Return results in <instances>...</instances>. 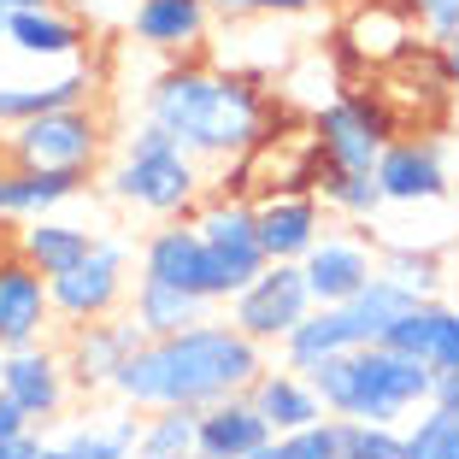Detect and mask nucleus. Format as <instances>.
I'll return each mask as SVG.
<instances>
[{
    "instance_id": "1",
    "label": "nucleus",
    "mask_w": 459,
    "mask_h": 459,
    "mask_svg": "<svg viewBox=\"0 0 459 459\" xmlns=\"http://www.w3.org/2000/svg\"><path fill=\"white\" fill-rule=\"evenodd\" d=\"M259 371H265V348L247 342L230 318H206L183 336H148L118 365L107 394L130 412H160V406L201 412L224 394H247Z\"/></svg>"
},
{
    "instance_id": "2",
    "label": "nucleus",
    "mask_w": 459,
    "mask_h": 459,
    "mask_svg": "<svg viewBox=\"0 0 459 459\" xmlns=\"http://www.w3.org/2000/svg\"><path fill=\"white\" fill-rule=\"evenodd\" d=\"M148 118L183 142L201 165L247 160L265 135V89L242 71L218 65H165L148 89Z\"/></svg>"
},
{
    "instance_id": "3",
    "label": "nucleus",
    "mask_w": 459,
    "mask_h": 459,
    "mask_svg": "<svg viewBox=\"0 0 459 459\" xmlns=\"http://www.w3.org/2000/svg\"><path fill=\"white\" fill-rule=\"evenodd\" d=\"M330 419L342 424H406L419 406H430L436 371L424 359H406L394 348H348L307 371Z\"/></svg>"
},
{
    "instance_id": "4",
    "label": "nucleus",
    "mask_w": 459,
    "mask_h": 459,
    "mask_svg": "<svg viewBox=\"0 0 459 459\" xmlns=\"http://www.w3.org/2000/svg\"><path fill=\"white\" fill-rule=\"evenodd\" d=\"M206 177L201 160L183 153L177 135H165L153 118H142L130 135L118 142V160L107 171V195L124 206V212H142V218H160V224H177L189 218L195 206L206 201Z\"/></svg>"
},
{
    "instance_id": "5",
    "label": "nucleus",
    "mask_w": 459,
    "mask_h": 459,
    "mask_svg": "<svg viewBox=\"0 0 459 459\" xmlns=\"http://www.w3.org/2000/svg\"><path fill=\"white\" fill-rule=\"evenodd\" d=\"M189 224L206 247V300L230 307L271 265L265 247H259V230H254V201L247 195H206L189 212Z\"/></svg>"
},
{
    "instance_id": "6",
    "label": "nucleus",
    "mask_w": 459,
    "mask_h": 459,
    "mask_svg": "<svg viewBox=\"0 0 459 459\" xmlns=\"http://www.w3.org/2000/svg\"><path fill=\"white\" fill-rule=\"evenodd\" d=\"M394 135H401V124L383 95H336L312 118V148H318V165H330V171H377Z\"/></svg>"
},
{
    "instance_id": "7",
    "label": "nucleus",
    "mask_w": 459,
    "mask_h": 459,
    "mask_svg": "<svg viewBox=\"0 0 459 459\" xmlns=\"http://www.w3.org/2000/svg\"><path fill=\"white\" fill-rule=\"evenodd\" d=\"M6 153L13 165H36V171H77L89 177L107 153V118L95 107H65L41 112V118L6 130Z\"/></svg>"
},
{
    "instance_id": "8",
    "label": "nucleus",
    "mask_w": 459,
    "mask_h": 459,
    "mask_svg": "<svg viewBox=\"0 0 459 459\" xmlns=\"http://www.w3.org/2000/svg\"><path fill=\"white\" fill-rule=\"evenodd\" d=\"M48 300H54V325H65V330L118 318V312L130 307V247L100 236L95 254L82 259L77 271L48 277Z\"/></svg>"
},
{
    "instance_id": "9",
    "label": "nucleus",
    "mask_w": 459,
    "mask_h": 459,
    "mask_svg": "<svg viewBox=\"0 0 459 459\" xmlns=\"http://www.w3.org/2000/svg\"><path fill=\"white\" fill-rule=\"evenodd\" d=\"M312 312V289L300 265H265L242 295L230 300V325L259 348H283V336Z\"/></svg>"
},
{
    "instance_id": "10",
    "label": "nucleus",
    "mask_w": 459,
    "mask_h": 459,
    "mask_svg": "<svg viewBox=\"0 0 459 459\" xmlns=\"http://www.w3.org/2000/svg\"><path fill=\"white\" fill-rule=\"evenodd\" d=\"M377 189L389 206H436L454 195V177H447V153L436 135H394L377 160Z\"/></svg>"
},
{
    "instance_id": "11",
    "label": "nucleus",
    "mask_w": 459,
    "mask_h": 459,
    "mask_svg": "<svg viewBox=\"0 0 459 459\" xmlns=\"http://www.w3.org/2000/svg\"><path fill=\"white\" fill-rule=\"evenodd\" d=\"M0 394H6L30 419V430L41 436V424H54L71 406V371H65V359H59V348L41 342V348L6 353V365H0Z\"/></svg>"
},
{
    "instance_id": "12",
    "label": "nucleus",
    "mask_w": 459,
    "mask_h": 459,
    "mask_svg": "<svg viewBox=\"0 0 459 459\" xmlns=\"http://www.w3.org/2000/svg\"><path fill=\"white\" fill-rule=\"evenodd\" d=\"M300 277H307V289H312V307H342V300H353L377 277V254H371V242L353 236V230H325V236L312 242V254L300 259Z\"/></svg>"
},
{
    "instance_id": "13",
    "label": "nucleus",
    "mask_w": 459,
    "mask_h": 459,
    "mask_svg": "<svg viewBox=\"0 0 459 459\" xmlns=\"http://www.w3.org/2000/svg\"><path fill=\"white\" fill-rule=\"evenodd\" d=\"M54 330V300H48V277L24 265L18 254H0V348H41Z\"/></svg>"
},
{
    "instance_id": "14",
    "label": "nucleus",
    "mask_w": 459,
    "mask_h": 459,
    "mask_svg": "<svg viewBox=\"0 0 459 459\" xmlns=\"http://www.w3.org/2000/svg\"><path fill=\"white\" fill-rule=\"evenodd\" d=\"M254 230L271 265H300L312 254V242L325 236V201L312 189L295 195H259L254 201Z\"/></svg>"
},
{
    "instance_id": "15",
    "label": "nucleus",
    "mask_w": 459,
    "mask_h": 459,
    "mask_svg": "<svg viewBox=\"0 0 459 459\" xmlns=\"http://www.w3.org/2000/svg\"><path fill=\"white\" fill-rule=\"evenodd\" d=\"M142 342L148 336H142V325H135L130 312L100 318V325H77L71 342L59 348V359H65V371H71V389H112L118 365L130 359Z\"/></svg>"
},
{
    "instance_id": "16",
    "label": "nucleus",
    "mask_w": 459,
    "mask_h": 459,
    "mask_svg": "<svg viewBox=\"0 0 459 459\" xmlns=\"http://www.w3.org/2000/svg\"><path fill=\"white\" fill-rule=\"evenodd\" d=\"M6 48L36 65H71L89 48V24L71 6H30V13L6 18Z\"/></svg>"
},
{
    "instance_id": "17",
    "label": "nucleus",
    "mask_w": 459,
    "mask_h": 459,
    "mask_svg": "<svg viewBox=\"0 0 459 459\" xmlns=\"http://www.w3.org/2000/svg\"><path fill=\"white\" fill-rule=\"evenodd\" d=\"M271 424L259 419V406L247 394H224V401L195 412V454L201 459H247L259 447H271Z\"/></svg>"
},
{
    "instance_id": "18",
    "label": "nucleus",
    "mask_w": 459,
    "mask_h": 459,
    "mask_svg": "<svg viewBox=\"0 0 459 459\" xmlns=\"http://www.w3.org/2000/svg\"><path fill=\"white\" fill-rule=\"evenodd\" d=\"M212 0H130V36L153 54H189L212 30Z\"/></svg>"
},
{
    "instance_id": "19",
    "label": "nucleus",
    "mask_w": 459,
    "mask_h": 459,
    "mask_svg": "<svg viewBox=\"0 0 459 459\" xmlns=\"http://www.w3.org/2000/svg\"><path fill=\"white\" fill-rule=\"evenodd\" d=\"M142 277L148 283H165V289H183V295H201L206 300V247L195 236L189 218H177V224H160L142 242ZM212 307V300H206Z\"/></svg>"
},
{
    "instance_id": "20",
    "label": "nucleus",
    "mask_w": 459,
    "mask_h": 459,
    "mask_svg": "<svg viewBox=\"0 0 459 459\" xmlns=\"http://www.w3.org/2000/svg\"><path fill=\"white\" fill-rule=\"evenodd\" d=\"M247 401L259 406V419L271 424V436H289V430H307V424L330 419L318 389H312L307 371H289V365H265L247 389Z\"/></svg>"
},
{
    "instance_id": "21",
    "label": "nucleus",
    "mask_w": 459,
    "mask_h": 459,
    "mask_svg": "<svg viewBox=\"0 0 459 459\" xmlns=\"http://www.w3.org/2000/svg\"><path fill=\"white\" fill-rule=\"evenodd\" d=\"M95 230L89 224H71V218L48 212V218H30V224H18V242L13 254L24 259V265H36L41 277H65V271H77L82 259L95 254Z\"/></svg>"
},
{
    "instance_id": "22",
    "label": "nucleus",
    "mask_w": 459,
    "mask_h": 459,
    "mask_svg": "<svg viewBox=\"0 0 459 459\" xmlns=\"http://www.w3.org/2000/svg\"><path fill=\"white\" fill-rule=\"evenodd\" d=\"M82 189H89V177H77V171L6 165V171H0V218H6V224H30V218H48L65 201H77Z\"/></svg>"
},
{
    "instance_id": "23",
    "label": "nucleus",
    "mask_w": 459,
    "mask_h": 459,
    "mask_svg": "<svg viewBox=\"0 0 459 459\" xmlns=\"http://www.w3.org/2000/svg\"><path fill=\"white\" fill-rule=\"evenodd\" d=\"M89 100H95V77L89 71H65V77H48V82H0V135L41 118V112L89 107Z\"/></svg>"
},
{
    "instance_id": "24",
    "label": "nucleus",
    "mask_w": 459,
    "mask_h": 459,
    "mask_svg": "<svg viewBox=\"0 0 459 459\" xmlns=\"http://www.w3.org/2000/svg\"><path fill=\"white\" fill-rule=\"evenodd\" d=\"M342 41H348L365 65H394V59L412 54L419 36H412V13H401V6H389V0H371V6H359V13L348 18Z\"/></svg>"
},
{
    "instance_id": "25",
    "label": "nucleus",
    "mask_w": 459,
    "mask_h": 459,
    "mask_svg": "<svg viewBox=\"0 0 459 459\" xmlns=\"http://www.w3.org/2000/svg\"><path fill=\"white\" fill-rule=\"evenodd\" d=\"M142 325V336H183V330L206 325V300L201 295H183V289H165V283H148V277H135L130 289V307H124Z\"/></svg>"
},
{
    "instance_id": "26",
    "label": "nucleus",
    "mask_w": 459,
    "mask_h": 459,
    "mask_svg": "<svg viewBox=\"0 0 459 459\" xmlns=\"http://www.w3.org/2000/svg\"><path fill=\"white\" fill-rule=\"evenodd\" d=\"M348 348H359V342H353L342 307H312L283 336V365L289 371H318L325 359H336V353H348Z\"/></svg>"
},
{
    "instance_id": "27",
    "label": "nucleus",
    "mask_w": 459,
    "mask_h": 459,
    "mask_svg": "<svg viewBox=\"0 0 459 459\" xmlns=\"http://www.w3.org/2000/svg\"><path fill=\"white\" fill-rule=\"evenodd\" d=\"M406 307H419V295H406L401 283H389V277L377 271V277H371V283H365L353 300H342V318H348V330H353V342H359V348H377Z\"/></svg>"
},
{
    "instance_id": "28",
    "label": "nucleus",
    "mask_w": 459,
    "mask_h": 459,
    "mask_svg": "<svg viewBox=\"0 0 459 459\" xmlns=\"http://www.w3.org/2000/svg\"><path fill=\"white\" fill-rule=\"evenodd\" d=\"M312 195L325 201V212L348 218V224H365V218H377L383 206H389L371 171H330V165L312 171Z\"/></svg>"
},
{
    "instance_id": "29",
    "label": "nucleus",
    "mask_w": 459,
    "mask_h": 459,
    "mask_svg": "<svg viewBox=\"0 0 459 459\" xmlns=\"http://www.w3.org/2000/svg\"><path fill=\"white\" fill-rule=\"evenodd\" d=\"M195 454V412L189 406H160L135 424V459H189Z\"/></svg>"
},
{
    "instance_id": "30",
    "label": "nucleus",
    "mask_w": 459,
    "mask_h": 459,
    "mask_svg": "<svg viewBox=\"0 0 459 459\" xmlns=\"http://www.w3.org/2000/svg\"><path fill=\"white\" fill-rule=\"evenodd\" d=\"M447 318H454L447 300H419V307H406L401 318H394V330L383 336V348H394V353H406V359L430 365L436 359V342H442V330H447Z\"/></svg>"
},
{
    "instance_id": "31",
    "label": "nucleus",
    "mask_w": 459,
    "mask_h": 459,
    "mask_svg": "<svg viewBox=\"0 0 459 459\" xmlns=\"http://www.w3.org/2000/svg\"><path fill=\"white\" fill-rule=\"evenodd\" d=\"M135 424H142V419H130V406H124V412H107V419L77 424V430L65 436V447L77 459H135Z\"/></svg>"
},
{
    "instance_id": "32",
    "label": "nucleus",
    "mask_w": 459,
    "mask_h": 459,
    "mask_svg": "<svg viewBox=\"0 0 459 459\" xmlns=\"http://www.w3.org/2000/svg\"><path fill=\"white\" fill-rule=\"evenodd\" d=\"M406 459H459V412L419 406V419H406Z\"/></svg>"
},
{
    "instance_id": "33",
    "label": "nucleus",
    "mask_w": 459,
    "mask_h": 459,
    "mask_svg": "<svg viewBox=\"0 0 459 459\" xmlns=\"http://www.w3.org/2000/svg\"><path fill=\"white\" fill-rule=\"evenodd\" d=\"M377 271L389 283H401L406 295H419V300H436V289H442V259H436L430 247H389V254L377 259Z\"/></svg>"
},
{
    "instance_id": "34",
    "label": "nucleus",
    "mask_w": 459,
    "mask_h": 459,
    "mask_svg": "<svg viewBox=\"0 0 459 459\" xmlns=\"http://www.w3.org/2000/svg\"><path fill=\"white\" fill-rule=\"evenodd\" d=\"M277 459H348V424L318 419V424H307V430L277 436Z\"/></svg>"
},
{
    "instance_id": "35",
    "label": "nucleus",
    "mask_w": 459,
    "mask_h": 459,
    "mask_svg": "<svg viewBox=\"0 0 459 459\" xmlns=\"http://www.w3.org/2000/svg\"><path fill=\"white\" fill-rule=\"evenodd\" d=\"M348 459H406V424H348Z\"/></svg>"
},
{
    "instance_id": "36",
    "label": "nucleus",
    "mask_w": 459,
    "mask_h": 459,
    "mask_svg": "<svg viewBox=\"0 0 459 459\" xmlns=\"http://www.w3.org/2000/svg\"><path fill=\"white\" fill-rule=\"evenodd\" d=\"M406 6H412V24H419L436 48L459 41V0H406Z\"/></svg>"
},
{
    "instance_id": "37",
    "label": "nucleus",
    "mask_w": 459,
    "mask_h": 459,
    "mask_svg": "<svg viewBox=\"0 0 459 459\" xmlns=\"http://www.w3.org/2000/svg\"><path fill=\"white\" fill-rule=\"evenodd\" d=\"M318 0H212L218 18H300Z\"/></svg>"
},
{
    "instance_id": "38",
    "label": "nucleus",
    "mask_w": 459,
    "mask_h": 459,
    "mask_svg": "<svg viewBox=\"0 0 459 459\" xmlns=\"http://www.w3.org/2000/svg\"><path fill=\"white\" fill-rule=\"evenodd\" d=\"M430 371H459V307H454V318H447L442 342H436V359H430Z\"/></svg>"
},
{
    "instance_id": "39",
    "label": "nucleus",
    "mask_w": 459,
    "mask_h": 459,
    "mask_svg": "<svg viewBox=\"0 0 459 459\" xmlns=\"http://www.w3.org/2000/svg\"><path fill=\"white\" fill-rule=\"evenodd\" d=\"M430 406H442V412H459V371H436Z\"/></svg>"
},
{
    "instance_id": "40",
    "label": "nucleus",
    "mask_w": 459,
    "mask_h": 459,
    "mask_svg": "<svg viewBox=\"0 0 459 459\" xmlns=\"http://www.w3.org/2000/svg\"><path fill=\"white\" fill-rule=\"evenodd\" d=\"M0 436H6V442H18V436H36V430H30V419L18 412L13 401H6V394H0Z\"/></svg>"
},
{
    "instance_id": "41",
    "label": "nucleus",
    "mask_w": 459,
    "mask_h": 459,
    "mask_svg": "<svg viewBox=\"0 0 459 459\" xmlns=\"http://www.w3.org/2000/svg\"><path fill=\"white\" fill-rule=\"evenodd\" d=\"M436 77H442V89H459V41L436 48Z\"/></svg>"
},
{
    "instance_id": "42",
    "label": "nucleus",
    "mask_w": 459,
    "mask_h": 459,
    "mask_svg": "<svg viewBox=\"0 0 459 459\" xmlns=\"http://www.w3.org/2000/svg\"><path fill=\"white\" fill-rule=\"evenodd\" d=\"M36 459H77V454H71L65 442H41V447H36Z\"/></svg>"
},
{
    "instance_id": "43",
    "label": "nucleus",
    "mask_w": 459,
    "mask_h": 459,
    "mask_svg": "<svg viewBox=\"0 0 459 459\" xmlns=\"http://www.w3.org/2000/svg\"><path fill=\"white\" fill-rule=\"evenodd\" d=\"M30 6H54V0H0V13L13 18V13H30Z\"/></svg>"
},
{
    "instance_id": "44",
    "label": "nucleus",
    "mask_w": 459,
    "mask_h": 459,
    "mask_svg": "<svg viewBox=\"0 0 459 459\" xmlns=\"http://www.w3.org/2000/svg\"><path fill=\"white\" fill-rule=\"evenodd\" d=\"M24 442H30V436H18V442H6V436H0V459H18V454H24Z\"/></svg>"
},
{
    "instance_id": "45",
    "label": "nucleus",
    "mask_w": 459,
    "mask_h": 459,
    "mask_svg": "<svg viewBox=\"0 0 459 459\" xmlns=\"http://www.w3.org/2000/svg\"><path fill=\"white\" fill-rule=\"evenodd\" d=\"M36 447H41V436H30V442H24V454H18V459H36Z\"/></svg>"
},
{
    "instance_id": "46",
    "label": "nucleus",
    "mask_w": 459,
    "mask_h": 459,
    "mask_svg": "<svg viewBox=\"0 0 459 459\" xmlns=\"http://www.w3.org/2000/svg\"><path fill=\"white\" fill-rule=\"evenodd\" d=\"M247 459H277V442H271V447H259V454H247Z\"/></svg>"
},
{
    "instance_id": "47",
    "label": "nucleus",
    "mask_w": 459,
    "mask_h": 459,
    "mask_svg": "<svg viewBox=\"0 0 459 459\" xmlns=\"http://www.w3.org/2000/svg\"><path fill=\"white\" fill-rule=\"evenodd\" d=\"M0 41H6V13H0Z\"/></svg>"
},
{
    "instance_id": "48",
    "label": "nucleus",
    "mask_w": 459,
    "mask_h": 459,
    "mask_svg": "<svg viewBox=\"0 0 459 459\" xmlns=\"http://www.w3.org/2000/svg\"><path fill=\"white\" fill-rule=\"evenodd\" d=\"M0 365H6V348H0Z\"/></svg>"
},
{
    "instance_id": "49",
    "label": "nucleus",
    "mask_w": 459,
    "mask_h": 459,
    "mask_svg": "<svg viewBox=\"0 0 459 459\" xmlns=\"http://www.w3.org/2000/svg\"><path fill=\"white\" fill-rule=\"evenodd\" d=\"M189 459H201V454H189Z\"/></svg>"
}]
</instances>
